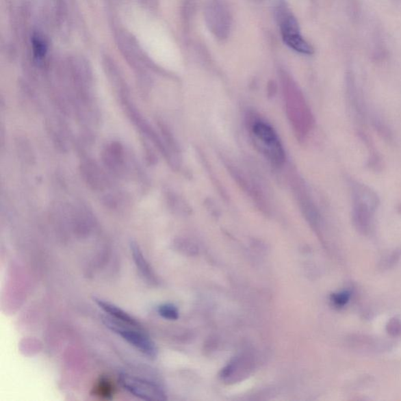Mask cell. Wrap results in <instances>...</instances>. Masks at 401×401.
<instances>
[{
	"mask_svg": "<svg viewBox=\"0 0 401 401\" xmlns=\"http://www.w3.org/2000/svg\"><path fill=\"white\" fill-rule=\"evenodd\" d=\"M103 322L112 332L127 341L129 345L133 346L140 353L150 357V359H155L158 355V348H157L154 341L148 335L143 333L142 329L129 326V325L118 322L111 318H103Z\"/></svg>",
	"mask_w": 401,
	"mask_h": 401,
	"instance_id": "obj_1",
	"label": "cell"
},
{
	"mask_svg": "<svg viewBox=\"0 0 401 401\" xmlns=\"http://www.w3.org/2000/svg\"><path fill=\"white\" fill-rule=\"evenodd\" d=\"M118 382L130 394L145 400H165L166 393L158 385L136 376L122 373Z\"/></svg>",
	"mask_w": 401,
	"mask_h": 401,
	"instance_id": "obj_2",
	"label": "cell"
},
{
	"mask_svg": "<svg viewBox=\"0 0 401 401\" xmlns=\"http://www.w3.org/2000/svg\"><path fill=\"white\" fill-rule=\"evenodd\" d=\"M103 161L108 170L116 174H120L126 164V153L123 146L114 142L105 146L102 153Z\"/></svg>",
	"mask_w": 401,
	"mask_h": 401,
	"instance_id": "obj_3",
	"label": "cell"
},
{
	"mask_svg": "<svg viewBox=\"0 0 401 401\" xmlns=\"http://www.w3.org/2000/svg\"><path fill=\"white\" fill-rule=\"evenodd\" d=\"M81 172L89 185L94 190H101L106 186L107 178L99 165L92 159L85 160L81 164Z\"/></svg>",
	"mask_w": 401,
	"mask_h": 401,
	"instance_id": "obj_4",
	"label": "cell"
},
{
	"mask_svg": "<svg viewBox=\"0 0 401 401\" xmlns=\"http://www.w3.org/2000/svg\"><path fill=\"white\" fill-rule=\"evenodd\" d=\"M94 301L103 311L108 314L109 318L116 320L118 322L129 325V326L142 329V324L120 307L96 297L94 298Z\"/></svg>",
	"mask_w": 401,
	"mask_h": 401,
	"instance_id": "obj_5",
	"label": "cell"
},
{
	"mask_svg": "<svg viewBox=\"0 0 401 401\" xmlns=\"http://www.w3.org/2000/svg\"><path fill=\"white\" fill-rule=\"evenodd\" d=\"M253 132L262 142L268 145L269 148L274 149L276 153L283 158V151L279 147L277 137H276L272 128L264 123H257L253 127Z\"/></svg>",
	"mask_w": 401,
	"mask_h": 401,
	"instance_id": "obj_6",
	"label": "cell"
},
{
	"mask_svg": "<svg viewBox=\"0 0 401 401\" xmlns=\"http://www.w3.org/2000/svg\"><path fill=\"white\" fill-rule=\"evenodd\" d=\"M130 249H131L133 259L136 264L139 272L142 273L146 280L155 281V276L153 269L151 268L149 263L144 257L142 249L135 242H130Z\"/></svg>",
	"mask_w": 401,
	"mask_h": 401,
	"instance_id": "obj_7",
	"label": "cell"
},
{
	"mask_svg": "<svg viewBox=\"0 0 401 401\" xmlns=\"http://www.w3.org/2000/svg\"><path fill=\"white\" fill-rule=\"evenodd\" d=\"M284 42L294 51L305 54L313 52L312 47L303 39L300 34L283 36Z\"/></svg>",
	"mask_w": 401,
	"mask_h": 401,
	"instance_id": "obj_8",
	"label": "cell"
},
{
	"mask_svg": "<svg viewBox=\"0 0 401 401\" xmlns=\"http://www.w3.org/2000/svg\"><path fill=\"white\" fill-rule=\"evenodd\" d=\"M31 42L32 50H34L36 59L38 61H41V60L45 57L47 52V43L46 40L39 34H35L32 36Z\"/></svg>",
	"mask_w": 401,
	"mask_h": 401,
	"instance_id": "obj_9",
	"label": "cell"
},
{
	"mask_svg": "<svg viewBox=\"0 0 401 401\" xmlns=\"http://www.w3.org/2000/svg\"><path fill=\"white\" fill-rule=\"evenodd\" d=\"M158 313L161 318L170 321H176L179 318L178 309L171 303L160 305L158 307Z\"/></svg>",
	"mask_w": 401,
	"mask_h": 401,
	"instance_id": "obj_10",
	"label": "cell"
},
{
	"mask_svg": "<svg viewBox=\"0 0 401 401\" xmlns=\"http://www.w3.org/2000/svg\"><path fill=\"white\" fill-rule=\"evenodd\" d=\"M112 386L109 381L106 378L100 379V382L97 384L96 392L101 397L109 398L112 394Z\"/></svg>",
	"mask_w": 401,
	"mask_h": 401,
	"instance_id": "obj_11",
	"label": "cell"
},
{
	"mask_svg": "<svg viewBox=\"0 0 401 401\" xmlns=\"http://www.w3.org/2000/svg\"><path fill=\"white\" fill-rule=\"evenodd\" d=\"M350 294L348 291L338 292V294L332 296V302L337 307H343L350 300Z\"/></svg>",
	"mask_w": 401,
	"mask_h": 401,
	"instance_id": "obj_12",
	"label": "cell"
}]
</instances>
